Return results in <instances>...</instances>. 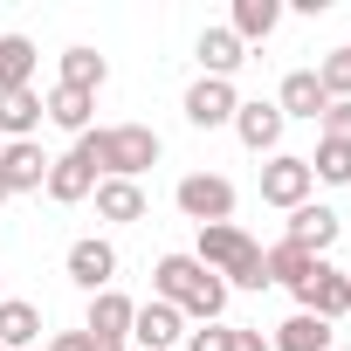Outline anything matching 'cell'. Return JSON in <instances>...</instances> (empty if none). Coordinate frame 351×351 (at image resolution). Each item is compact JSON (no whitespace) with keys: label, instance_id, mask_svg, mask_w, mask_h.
<instances>
[{"label":"cell","instance_id":"cell-4","mask_svg":"<svg viewBox=\"0 0 351 351\" xmlns=\"http://www.w3.org/2000/svg\"><path fill=\"white\" fill-rule=\"evenodd\" d=\"M234 180H221V172H186L180 186H172V207H180L186 221H200V228H221V221H234Z\"/></svg>","mask_w":351,"mask_h":351},{"label":"cell","instance_id":"cell-23","mask_svg":"<svg viewBox=\"0 0 351 351\" xmlns=\"http://www.w3.org/2000/svg\"><path fill=\"white\" fill-rule=\"evenodd\" d=\"M35 42L28 35H0V90H28L35 83Z\"/></svg>","mask_w":351,"mask_h":351},{"label":"cell","instance_id":"cell-31","mask_svg":"<svg viewBox=\"0 0 351 351\" xmlns=\"http://www.w3.org/2000/svg\"><path fill=\"white\" fill-rule=\"evenodd\" d=\"M0 200H14V193H8V180H0Z\"/></svg>","mask_w":351,"mask_h":351},{"label":"cell","instance_id":"cell-5","mask_svg":"<svg viewBox=\"0 0 351 351\" xmlns=\"http://www.w3.org/2000/svg\"><path fill=\"white\" fill-rule=\"evenodd\" d=\"M289 296H296V310H310V317H324V324L351 317V276H344V269H330V262H317Z\"/></svg>","mask_w":351,"mask_h":351},{"label":"cell","instance_id":"cell-2","mask_svg":"<svg viewBox=\"0 0 351 351\" xmlns=\"http://www.w3.org/2000/svg\"><path fill=\"white\" fill-rule=\"evenodd\" d=\"M152 296L172 303L186 324H221V310H228V282L214 269H200L193 255H158L152 262Z\"/></svg>","mask_w":351,"mask_h":351},{"label":"cell","instance_id":"cell-30","mask_svg":"<svg viewBox=\"0 0 351 351\" xmlns=\"http://www.w3.org/2000/svg\"><path fill=\"white\" fill-rule=\"evenodd\" d=\"M49 351H97V337H90V330H62Z\"/></svg>","mask_w":351,"mask_h":351},{"label":"cell","instance_id":"cell-22","mask_svg":"<svg viewBox=\"0 0 351 351\" xmlns=\"http://www.w3.org/2000/svg\"><path fill=\"white\" fill-rule=\"evenodd\" d=\"M324 255H310V248H296V241H276V248H262V269H269V282H282V289H296L310 269H317Z\"/></svg>","mask_w":351,"mask_h":351},{"label":"cell","instance_id":"cell-24","mask_svg":"<svg viewBox=\"0 0 351 351\" xmlns=\"http://www.w3.org/2000/svg\"><path fill=\"white\" fill-rule=\"evenodd\" d=\"M104 76H110V62H104L97 49H83V42H76V49H62V83H69V90H90V97H97V90H104Z\"/></svg>","mask_w":351,"mask_h":351},{"label":"cell","instance_id":"cell-28","mask_svg":"<svg viewBox=\"0 0 351 351\" xmlns=\"http://www.w3.org/2000/svg\"><path fill=\"white\" fill-rule=\"evenodd\" d=\"M317 124H324V138H337V145H351V104H330V110H324Z\"/></svg>","mask_w":351,"mask_h":351},{"label":"cell","instance_id":"cell-12","mask_svg":"<svg viewBox=\"0 0 351 351\" xmlns=\"http://www.w3.org/2000/svg\"><path fill=\"white\" fill-rule=\"evenodd\" d=\"M97 221H110V228H131V221H145L152 214V200H145V186L138 180H97Z\"/></svg>","mask_w":351,"mask_h":351},{"label":"cell","instance_id":"cell-13","mask_svg":"<svg viewBox=\"0 0 351 351\" xmlns=\"http://www.w3.org/2000/svg\"><path fill=\"white\" fill-rule=\"evenodd\" d=\"M42 193H49L56 207H76V200H90V193H97V172H90L76 152H62V158H49V180H42Z\"/></svg>","mask_w":351,"mask_h":351},{"label":"cell","instance_id":"cell-29","mask_svg":"<svg viewBox=\"0 0 351 351\" xmlns=\"http://www.w3.org/2000/svg\"><path fill=\"white\" fill-rule=\"evenodd\" d=\"M228 351H269V337H262V330H241V324H234V330H228Z\"/></svg>","mask_w":351,"mask_h":351},{"label":"cell","instance_id":"cell-26","mask_svg":"<svg viewBox=\"0 0 351 351\" xmlns=\"http://www.w3.org/2000/svg\"><path fill=\"white\" fill-rule=\"evenodd\" d=\"M317 83H324L330 104H351V49H330V56L317 62Z\"/></svg>","mask_w":351,"mask_h":351},{"label":"cell","instance_id":"cell-16","mask_svg":"<svg viewBox=\"0 0 351 351\" xmlns=\"http://www.w3.org/2000/svg\"><path fill=\"white\" fill-rule=\"evenodd\" d=\"M42 310L28 303V296H0V351H28V344H42Z\"/></svg>","mask_w":351,"mask_h":351},{"label":"cell","instance_id":"cell-25","mask_svg":"<svg viewBox=\"0 0 351 351\" xmlns=\"http://www.w3.org/2000/svg\"><path fill=\"white\" fill-rule=\"evenodd\" d=\"M310 172L324 186H351V145H337V138H317V158H310Z\"/></svg>","mask_w":351,"mask_h":351},{"label":"cell","instance_id":"cell-14","mask_svg":"<svg viewBox=\"0 0 351 351\" xmlns=\"http://www.w3.org/2000/svg\"><path fill=\"white\" fill-rule=\"evenodd\" d=\"M276 110H282V117H310V124H317V117L330 110V97H324L317 69H289V76H282V90H276Z\"/></svg>","mask_w":351,"mask_h":351},{"label":"cell","instance_id":"cell-1","mask_svg":"<svg viewBox=\"0 0 351 351\" xmlns=\"http://www.w3.org/2000/svg\"><path fill=\"white\" fill-rule=\"evenodd\" d=\"M69 152L97 172V180H138V172H152V165H158L165 138H158L152 124H97V131H83Z\"/></svg>","mask_w":351,"mask_h":351},{"label":"cell","instance_id":"cell-17","mask_svg":"<svg viewBox=\"0 0 351 351\" xmlns=\"http://www.w3.org/2000/svg\"><path fill=\"white\" fill-rule=\"evenodd\" d=\"M42 131V90L28 83V90H0V138L8 145H21V138H35Z\"/></svg>","mask_w":351,"mask_h":351},{"label":"cell","instance_id":"cell-33","mask_svg":"<svg viewBox=\"0 0 351 351\" xmlns=\"http://www.w3.org/2000/svg\"><path fill=\"white\" fill-rule=\"evenodd\" d=\"M344 276H351V269H344Z\"/></svg>","mask_w":351,"mask_h":351},{"label":"cell","instance_id":"cell-6","mask_svg":"<svg viewBox=\"0 0 351 351\" xmlns=\"http://www.w3.org/2000/svg\"><path fill=\"white\" fill-rule=\"evenodd\" d=\"M310 193H317V172H310V158H296V152H276V158L262 165V200H269V207L296 214Z\"/></svg>","mask_w":351,"mask_h":351},{"label":"cell","instance_id":"cell-15","mask_svg":"<svg viewBox=\"0 0 351 351\" xmlns=\"http://www.w3.org/2000/svg\"><path fill=\"white\" fill-rule=\"evenodd\" d=\"M42 117H49L56 131L83 138V131H90V117H97V97H90V90H69V83H56V90L42 97Z\"/></svg>","mask_w":351,"mask_h":351},{"label":"cell","instance_id":"cell-19","mask_svg":"<svg viewBox=\"0 0 351 351\" xmlns=\"http://www.w3.org/2000/svg\"><path fill=\"white\" fill-rule=\"evenodd\" d=\"M282 241H296V248H310V255H324L330 241H337V214L324 207V200H303L296 214H289V234Z\"/></svg>","mask_w":351,"mask_h":351},{"label":"cell","instance_id":"cell-9","mask_svg":"<svg viewBox=\"0 0 351 351\" xmlns=\"http://www.w3.org/2000/svg\"><path fill=\"white\" fill-rule=\"evenodd\" d=\"M186 124L193 131H221V124H234V110H241V97H234V83H221V76H200L193 90H186Z\"/></svg>","mask_w":351,"mask_h":351},{"label":"cell","instance_id":"cell-10","mask_svg":"<svg viewBox=\"0 0 351 351\" xmlns=\"http://www.w3.org/2000/svg\"><path fill=\"white\" fill-rule=\"evenodd\" d=\"M0 180H8V193H42V180H49V152H42V138L0 145Z\"/></svg>","mask_w":351,"mask_h":351},{"label":"cell","instance_id":"cell-7","mask_svg":"<svg viewBox=\"0 0 351 351\" xmlns=\"http://www.w3.org/2000/svg\"><path fill=\"white\" fill-rule=\"evenodd\" d=\"M62 269H69V282L76 289H117V248L104 241V234H83V241H69V255H62Z\"/></svg>","mask_w":351,"mask_h":351},{"label":"cell","instance_id":"cell-18","mask_svg":"<svg viewBox=\"0 0 351 351\" xmlns=\"http://www.w3.org/2000/svg\"><path fill=\"white\" fill-rule=\"evenodd\" d=\"M193 56H200V76H221V83H234V69L248 62V49H241V42H234L228 28H200Z\"/></svg>","mask_w":351,"mask_h":351},{"label":"cell","instance_id":"cell-11","mask_svg":"<svg viewBox=\"0 0 351 351\" xmlns=\"http://www.w3.org/2000/svg\"><path fill=\"white\" fill-rule=\"evenodd\" d=\"M282 131H289V117H282L276 104H262V97L234 110V138H241L248 152H269V158H276V152H282Z\"/></svg>","mask_w":351,"mask_h":351},{"label":"cell","instance_id":"cell-3","mask_svg":"<svg viewBox=\"0 0 351 351\" xmlns=\"http://www.w3.org/2000/svg\"><path fill=\"white\" fill-rule=\"evenodd\" d=\"M193 262L200 269H214L221 282H228V296L234 289H269V269H262V248L234 228V221H221V228H200V248H193Z\"/></svg>","mask_w":351,"mask_h":351},{"label":"cell","instance_id":"cell-21","mask_svg":"<svg viewBox=\"0 0 351 351\" xmlns=\"http://www.w3.org/2000/svg\"><path fill=\"white\" fill-rule=\"evenodd\" d=\"M282 21V0H234V14H228V35L248 49V42H269Z\"/></svg>","mask_w":351,"mask_h":351},{"label":"cell","instance_id":"cell-20","mask_svg":"<svg viewBox=\"0 0 351 351\" xmlns=\"http://www.w3.org/2000/svg\"><path fill=\"white\" fill-rule=\"evenodd\" d=\"M337 337H330V324L324 317H310V310H296V317H282L276 324V337H269V351H330Z\"/></svg>","mask_w":351,"mask_h":351},{"label":"cell","instance_id":"cell-8","mask_svg":"<svg viewBox=\"0 0 351 351\" xmlns=\"http://www.w3.org/2000/svg\"><path fill=\"white\" fill-rule=\"evenodd\" d=\"M131 344L138 351H180L186 344V317L172 310V303H158V296H145L131 310Z\"/></svg>","mask_w":351,"mask_h":351},{"label":"cell","instance_id":"cell-32","mask_svg":"<svg viewBox=\"0 0 351 351\" xmlns=\"http://www.w3.org/2000/svg\"><path fill=\"white\" fill-rule=\"evenodd\" d=\"M330 351H351V344H330Z\"/></svg>","mask_w":351,"mask_h":351},{"label":"cell","instance_id":"cell-27","mask_svg":"<svg viewBox=\"0 0 351 351\" xmlns=\"http://www.w3.org/2000/svg\"><path fill=\"white\" fill-rule=\"evenodd\" d=\"M228 330L234 324H200V330H186V351H228Z\"/></svg>","mask_w":351,"mask_h":351}]
</instances>
